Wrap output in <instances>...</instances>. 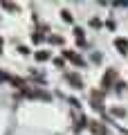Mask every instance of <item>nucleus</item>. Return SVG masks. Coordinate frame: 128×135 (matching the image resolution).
<instances>
[{
  "label": "nucleus",
  "mask_w": 128,
  "mask_h": 135,
  "mask_svg": "<svg viewBox=\"0 0 128 135\" xmlns=\"http://www.w3.org/2000/svg\"><path fill=\"white\" fill-rule=\"evenodd\" d=\"M115 47H117L121 54H128V41H124V38H115Z\"/></svg>",
  "instance_id": "1"
},
{
  "label": "nucleus",
  "mask_w": 128,
  "mask_h": 135,
  "mask_svg": "<svg viewBox=\"0 0 128 135\" xmlns=\"http://www.w3.org/2000/svg\"><path fill=\"white\" fill-rule=\"evenodd\" d=\"M65 79H67V81H72L76 88H83V81H81V77H79V74H72V72H67V74H65Z\"/></svg>",
  "instance_id": "2"
},
{
  "label": "nucleus",
  "mask_w": 128,
  "mask_h": 135,
  "mask_svg": "<svg viewBox=\"0 0 128 135\" xmlns=\"http://www.w3.org/2000/svg\"><path fill=\"white\" fill-rule=\"evenodd\" d=\"M63 56H65V59H70V61H74L76 65H83V59H79L76 54H72L70 50H65V52H63Z\"/></svg>",
  "instance_id": "3"
},
{
  "label": "nucleus",
  "mask_w": 128,
  "mask_h": 135,
  "mask_svg": "<svg viewBox=\"0 0 128 135\" xmlns=\"http://www.w3.org/2000/svg\"><path fill=\"white\" fill-rule=\"evenodd\" d=\"M61 18L65 20V23H74V18H72V14H70L67 9H63V11H61Z\"/></svg>",
  "instance_id": "4"
},
{
  "label": "nucleus",
  "mask_w": 128,
  "mask_h": 135,
  "mask_svg": "<svg viewBox=\"0 0 128 135\" xmlns=\"http://www.w3.org/2000/svg\"><path fill=\"white\" fill-rule=\"evenodd\" d=\"M36 59H38V61H47V59H50V54L45 52V50H38V52H36Z\"/></svg>",
  "instance_id": "5"
},
{
  "label": "nucleus",
  "mask_w": 128,
  "mask_h": 135,
  "mask_svg": "<svg viewBox=\"0 0 128 135\" xmlns=\"http://www.w3.org/2000/svg\"><path fill=\"white\" fill-rule=\"evenodd\" d=\"M112 113L117 117H126V110H121V108H112Z\"/></svg>",
  "instance_id": "6"
},
{
  "label": "nucleus",
  "mask_w": 128,
  "mask_h": 135,
  "mask_svg": "<svg viewBox=\"0 0 128 135\" xmlns=\"http://www.w3.org/2000/svg\"><path fill=\"white\" fill-rule=\"evenodd\" d=\"M18 52L23 54V56H27V54H32V52H29V47H25V45H20V47H18Z\"/></svg>",
  "instance_id": "7"
},
{
  "label": "nucleus",
  "mask_w": 128,
  "mask_h": 135,
  "mask_svg": "<svg viewBox=\"0 0 128 135\" xmlns=\"http://www.w3.org/2000/svg\"><path fill=\"white\" fill-rule=\"evenodd\" d=\"M32 38H34V41H36V43H38V41H43V36H41V34L36 32V34H32Z\"/></svg>",
  "instance_id": "8"
},
{
  "label": "nucleus",
  "mask_w": 128,
  "mask_h": 135,
  "mask_svg": "<svg viewBox=\"0 0 128 135\" xmlns=\"http://www.w3.org/2000/svg\"><path fill=\"white\" fill-rule=\"evenodd\" d=\"M0 47H2V41H0Z\"/></svg>",
  "instance_id": "9"
}]
</instances>
